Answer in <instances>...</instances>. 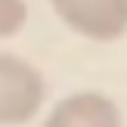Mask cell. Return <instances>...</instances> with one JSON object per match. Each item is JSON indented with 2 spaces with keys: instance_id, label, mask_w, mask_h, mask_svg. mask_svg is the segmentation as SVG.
I'll list each match as a JSON object with an SVG mask.
<instances>
[{
  "instance_id": "cell-1",
  "label": "cell",
  "mask_w": 127,
  "mask_h": 127,
  "mask_svg": "<svg viewBox=\"0 0 127 127\" xmlns=\"http://www.w3.org/2000/svg\"><path fill=\"white\" fill-rule=\"evenodd\" d=\"M47 84L31 62L0 53V127L28 124L40 112Z\"/></svg>"
},
{
  "instance_id": "cell-2",
  "label": "cell",
  "mask_w": 127,
  "mask_h": 127,
  "mask_svg": "<svg viewBox=\"0 0 127 127\" xmlns=\"http://www.w3.org/2000/svg\"><path fill=\"white\" fill-rule=\"evenodd\" d=\"M53 12L96 43H112L127 34V0H50Z\"/></svg>"
},
{
  "instance_id": "cell-3",
  "label": "cell",
  "mask_w": 127,
  "mask_h": 127,
  "mask_svg": "<svg viewBox=\"0 0 127 127\" xmlns=\"http://www.w3.org/2000/svg\"><path fill=\"white\" fill-rule=\"evenodd\" d=\"M40 127H124L121 112L102 93H71L59 105H53V112L47 115V121Z\"/></svg>"
},
{
  "instance_id": "cell-4",
  "label": "cell",
  "mask_w": 127,
  "mask_h": 127,
  "mask_svg": "<svg viewBox=\"0 0 127 127\" xmlns=\"http://www.w3.org/2000/svg\"><path fill=\"white\" fill-rule=\"evenodd\" d=\"M28 6L25 0H0V37H12L25 28Z\"/></svg>"
}]
</instances>
